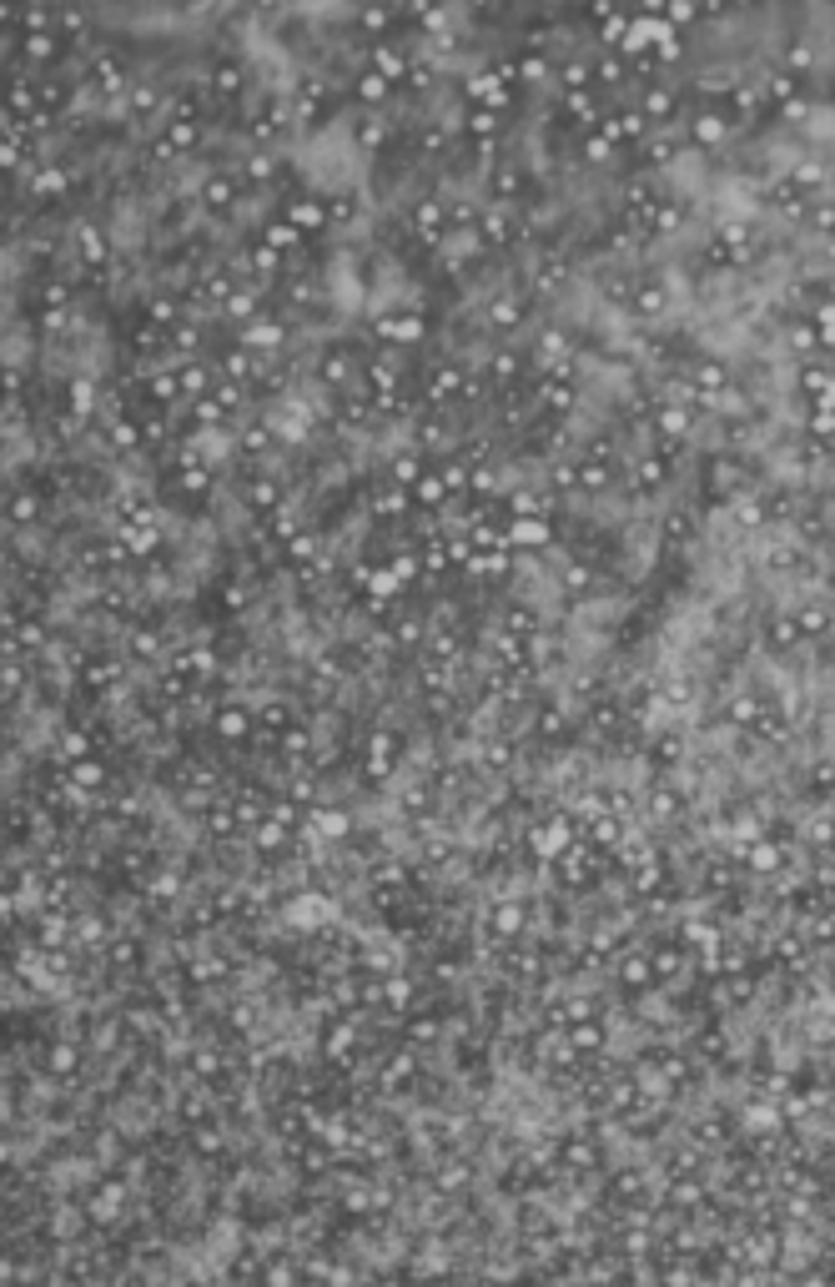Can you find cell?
Here are the masks:
<instances>
[{"instance_id": "5", "label": "cell", "mask_w": 835, "mask_h": 1287, "mask_svg": "<svg viewBox=\"0 0 835 1287\" xmlns=\"http://www.w3.org/2000/svg\"><path fill=\"white\" fill-rule=\"evenodd\" d=\"M237 86H242V71L237 66H222V71H217V91L227 96V91H237Z\"/></svg>"}, {"instance_id": "1", "label": "cell", "mask_w": 835, "mask_h": 1287, "mask_svg": "<svg viewBox=\"0 0 835 1287\" xmlns=\"http://www.w3.org/2000/svg\"><path fill=\"white\" fill-rule=\"evenodd\" d=\"M358 96L362 101H383L387 96V76H362V81H358Z\"/></svg>"}, {"instance_id": "4", "label": "cell", "mask_w": 835, "mask_h": 1287, "mask_svg": "<svg viewBox=\"0 0 835 1287\" xmlns=\"http://www.w3.org/2000/svg\"><path fill=\"white\" fill-rule=\"evenodd\" d=\"M639 121H645V116H639V112H635V116L624 112V116H614V126H610V131H614V137H639Z\"/></svg>"}, {"instance_id": "2", "label": "cell", "mask_w": 835, "mask_h": 1287, "mask_svg": "<svg viewBox=\"0 0 835 1287\" xmlns=\"http://www.w3.org/2000/svg\"><path fill=\"white\" fill-rule=\"evenodd\" d=\"M695 137H699V141H720V137H724V116H699Z\"/></svg>"}, {"instance_id": "3", "label": "cell", "mask_w": 835, "mask_h": 1287, "mask_svg": "<svg viewBox=\"0 0 835 1287\" xmlns=\"http://www.w3.org/2000/svg\"><path fill=\"white\" fill-rule=\"evenodd\" d=\"M96 86L101 91H116V86H121V66H116V61H101L96 66Z\"/></svg>"}, {"instance_id": "6", "label": "cell", "mask_w": 835, "mask_h": 1287, "mask_svg": "<svg viewBox=\"0 0 835 1287\" xmlns=\"http://www.w3.org/2000/svg\"><path fill=\"white\" fill-rule=\"evenodd\" d=\"M378 66H383L387 76H398V71H403V61H398V56H393V50H378Z\"/></svg>"}]
</instances>
